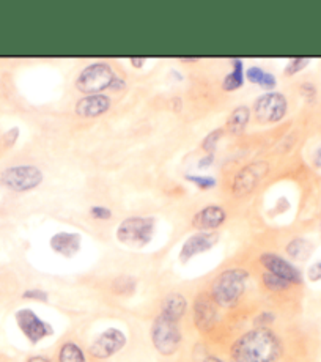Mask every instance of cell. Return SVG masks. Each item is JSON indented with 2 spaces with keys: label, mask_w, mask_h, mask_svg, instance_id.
I'll list each match as a JSON object with an SVG mask.
<instances>
[{
  "label": "cell",
  "mask_w": 321,
  "mask_h": 362,
  "mask_svg": "<svg viewBox=\"0 0 321 362\" xmlns=\"http://www.w3.org/2000/svg\"><path fill=\"white\" fill-rule=\"evenodd\" d=\"M282 354V342L268 328L243 334L230 348L232 362H276Z\"/></svg>",
  "instance_id": "cell-1"
},
{
  "label": "cell",
  "mask_w": 321,
  "mask_h": 362,
  "mask_svg": "<svg viewBox=\"0 0 321 362\" xmlns=\"http://www.w3.org/2000/svg\"><path fill=\"white\" fill-rule=\"evenodd\" d=\"M247 277V271L241 268H230L222 271L213 281L209 295L221 308H233L240 301L244 290H246Z\"/></svg>",
  "instance_id": "cell-2"
},
{
  "label": "cell",
  "mask_w": 321,
  "mask_h": 362,
  "mask_svg": "<svg viewBox=\"0 0 321 362\" xmlns=\"http://www.w3.org/2000/svg\"><path fill=\"white\" fill-rule=\"evenodd\" d=\"M151 342L159 354L165 358L173 356L181 345V329L178 322H173L159 313L151 325Z\"/></svg>",
  "instance_id": "cell-3"
},
{
  "label": "cell",
  "mask_w": 321,
  "mask_h": 362,
  "mask_svg": "<svg viewBox=\"0 0 321 362\" xmlns=\"http://www.w3.org/2000/svg\"><path fill=\"white\" fill-rule=\"evenodd\" d=\"M155 233L153 218H128L120 222L117 228V238L131 247H144L148 245Z\"/></svg>",
  "instance_id": "cell-4"
},
{
  "label": "cell",
  "mask_w": 321,
  "mask_h": 362,
  "mask_svg": "<svg viewBox=\"0 0 321 362\" xmlns=\"http://www.w3.org/2000/svg\"><path fill=\"white\" fill-rule=\"evenodd\" d=\"M115 81L114 69L107 64H92L87 68H83L78 81H76V87L79 92L87 95H98L103 90L110 88L112 82Z\"/></svg>",
  "instance_id": "cell-5"
},
{
  "label": "cell",
  "mask_w": 321,
  "mask_h": 362,
  "mask_svg": "<svg viewBox=\"0 0 321 362\" xmlns=\"http://www.w3.org/2000/svg\"><path fill=\"white\" fill-rule=\"evenodd\" d=\"M0 178L10 189L24 192L37 187L43 181V173L35 165H15L4 170Z\"/></svg>",
  "instance_id": "cell-6"
},
{
  "label": "cell",
  "mask_w": 321,
  "mask_h": 362,
  "mask_svg": "<svg viewBox=\"0 0 321 362\" xmlns=\"http://www.w3.org/2000/svg\"><path fill=\"white\" fill-rule=\"evenodd\" d=\"M15 318L18 328L32 345H37L41 340L54 334L52 326L45 320H41L32 309H19L15 313Z\"/></svg>",
  "instance_id": "cell-7"
},
{
  "label": "cell",
  "mask_w": 321,
  "mask_h": 362,
  "mask_svg": "<svg viewBox=\"0 0 321 362\" xmlns=\"http://www.w3.org/2000/svg\"><path fill=\"white\" fill-rule=\"evenodd\" d=\"M127 345V336L123 331L117 328H109L95 339V342L90 345L88 353L95 359H109L120 353Z\"/></svg>",
  "instance_id": "cell-8"
},
{
  "label": "cell",
  "mask_w": 321,
  "mask_h": 362,
  "mask_svg": "<svg viewBox=\"0 0 321 362\" xmlns=\"http://www.w3.org/2000/svg\"><path fill=\"white\" fill-rule=\"evenodd\" d=\"M268 170H269V165L267 161H257L241 169L235 175L233 185H232V191L235 196L243 197L246 196V194L252 192L257 187V185L267 177Z\"/></svg>",
  "instance_id": "cell-9"
},
{
  "label": "cell",
  "mask_w": 321,
  "mask_h": 362,
  "mask_svg": "<svg viewBox=\"0 0 321 362\" xmlns=\"http://www.w3.org/2000/svg\"><path fill=\"white\" fill-rule=\"evenodd\" d=\"M287 100L285 96L276 92L264 93L255 103V115L260 122L274 123L282 120L287 114Z\"/></svg>",
  "instance_id": "cell-10"
},
{
  "label": "cell",
  "mask_w": 321,
  "mask_h": 362,
  "mask_svg": "<svg viewBox=\"0 0 321 362\" xmlns=\"http://www.w3.org/2000/svg\"><path fill=\"white\" fill-rule=\"evenodd\" d=\"M218 308L209 293H200L194 301V325L202 332H208L218 322Z\"/></svg>",
  "instance_id": "cell-11"
},
{
  "label": "cell",
  "mask_w": 321,
  "mask_h": 362,
  "mask_svg": "<svg viewBox=\"0 0 321 362\" xmlns=\"http://www.w3.org/2000/svg\"><path fill=\"white\" fill-rule=\"evenodd\" d=\"M260 263L263 264L268 273H273L279 277H282V279L290 282L291 285H298L303 282L301 271L293 267L290 262L282 259V257H279L277 254H271V252L263 254L260 257Z\"/></svg>",
  "instance_id": "cell-12"
},
{
  "label": "cell",
  "mask_w": 321,
  "mask_h": 362,
  "mask_svg": "<svg viewBox=\"0 0 321 362\" xmlns=\"http://www.w3.org/2000/svg\"><path fill=\"white\" fill-rule=\"evenodd\" d=\"M219 241V233L218 232H197L192 236H189L185 241L183 247H181L180 252V260L181 263L189 262L194 259L195 255L204 254L206 250L213 249L216 246V243Z\"/></svg>",
  "instance_id": "cell-13"
},
{
  "label": "cell",
  "mask_w": 321,
  "mask_h": 362,
  "mask_svg": "<svg viewBox=\"0 0 321 362\" xmlns=\"http://www.w3.org/2000/svg\"><path fill=\"white\" fill-rule=\"evenodd\" d=\"M227 219L226 211L218 205L205 206L204 210L195 213L192 226L199 228V232H214V228L221 227Z\"/></svg>",
  "instance_id": "cell-14"
},
{
  "label": "cell",
  "mask_w": 321,
  "mask_h": 362,
  "mask_svg": "<svg viewBox=\"0 0 321 362\" xmlns=\"http://www.w3.org/2000/svg\"><path fill=\"white\" fill-rule=\"evenodd\" d=\"M81 241L82 238L79 233L59 232L52 236L49 245H51V249L55 254L65 257V259H71V257L79 252Z\"/></svg>",
  "instance_id": "cell-15"
},
{
  "label": "cell",
  "mask_w": 321,
  "mask_h": 362,
  "mask_svg": "<svg viewBox=\"0 0 321 362\" xmlns=\"http://www.w3.org/2000/svg\"><path fill=\"white\" fill-rule=\"evenodd\" d=\"M110 107V100L104 95H88L76 104V114L81 117H98Z\"/></svg>",
  "instance_id": "cell-16"
},
{
  "label": "cell",
  "mask_w": 321,
  "mask_h": 362,
  "mask_svg": "<svg viewBox=\"0 0 321 362\" xmlns=\"http://www.w3.org/2000/svg\"><path fill=\"white\" fill-rule=\"evenodd\" d=\"M186 310H187L186 298L181 293H170L164 298L159 313H163V315H165L167 318L180 323V320L185 317Z\"/></svg>",
  "instance_id": "cell-17"
},
{
  "label": "cell",
  "mask_w": 321,
  "mask_h": 362,
  "mask_svg": "<svg viewBox=\"0 0 321 362\" xmlns=\"http://www.w3.org/2000/svg\"><path fill=\"white\" fill-rule=\"evenodd\" d=\"M249 118H250L249 107L240 106V107L233 109L227 120L228 131L233 132V134H240V132H243L244 128H246V124L249 123Z\"/></svg>",
  "instance_id": "cell-18"
},
{
  "label": "cell",
  "mask_w": 321,
  "mask_h": 362,
  "mask_svg": "<svg viewBox=\"0 0 321 362\" xmlns=\"http://www.w3.org/2000/svg\"><path fill=\"white\" fill-rule=\"evenodd\" d=\"M59 362H87V358L78 344L65 342L59 350Z\"/></svg>",
  "instance_id": "cell-19"
},
{
  "label": "cell",
  "mask_w": 321,
  "mask_h": 362,
  "mask_svg": "<svg viewBox=\"0 0 321 362\" xmlns=\"http://www.w3.org/2000/svg\"><path fill=\"white\" fill-rule=\"evenodd\" d=\"M312 252V245L307 240L303 238H295L288 243L287 246V254L295 260H307Z\"/></svg>",
  "instance_id": "cell-20"
},
{
  "label": "cell",
  "mask_w": 321,
  "mask_h": 362,
  "mask_svg": "<svg viewBox=\"0 0 321 362\" xmlns=\"http://www.w3.org/2000/svg\"><path fill=\"white\" fill-rule=\"evenodd\" d=\"M137 288V279L132 276H118L112 282V291L120 296H131Z\"/></svg>",
  "instance_id": "cell-21"
},
{
  "label": "cell",
  "mask_w": 321,
  "mask_h": 362,
  "mask_svg": "<svg viewBox=\"0 0 321 362\" xmlns=\"http://www.w3.org/2000/svg\"><path fill=\"white\" fill-rule=\"evenodd\" d=\"M243 62L240 59L233 60V71L227 76L224 82H222V87H224L227 92H233V90L243 86Z\"/></svg>",
  "instance_id": "cell-22"
},
{
  "label": "cell",
  "mask_w": 321,
  "mask_h": 362,
  "mask_svg": "<svg viewBox=\"0 0 321 362\" xmlns=\"http://www.w3.org/2000/svg\"><path fill=\"white\" fill-rule=\"evenodd\" d=\"M262 281H263L264 288H268L269 291H284L291 287L290 282H287L285 279H282V277H279L273 273H268V271H264L263 273Z\"/></svg>",
  "instance_id": "cell-23"
},
{
  "label": "cell",
  "mask_w": 321,
  "mask_h": 362,
  "mask_svg": "<svg viewBox=\"0 0 321 362\" xmlns=\"http://www.w3.org/2000/svg\"><path fill=\"white\" fill-rule=\"evenodd\" d=\"M222 132H224V129H216V131H213V132H209V134L205 137L204 145H202V147H204L205 151L214 153L216 145H218L219 139H221V136H222Z\"/></svg>",
  "instance_id": "cell-24"
},
{
  "label": "cell",
  "mask_w": 321,
  "mask_h": 362,
  "mask_svg": "<svg viewBox=\"0 0 321 362\" xmlns=\"http://www.w3.org/2000/svg\"><path fill=\"white\" fill-rule=\"evenodd\" d=\"M24 299H32V301H40V303H47L49 295L47 291L40 290V288H32V290H25L23 293Z\"/></svg>",
  "instance_id": "cell-25"
},
{
  "label": "cell",
  "mask_w": 321,
  "mask_h": 362,
  "mask_svg": "<svg viewBox=\"0 0 321 362\" xmlns=\"http://www.w3.org/2000/svg\"><path fill=\"white\" fill-rule=\"evenodd\" d=\"M307 64H309V59H293V60H290L287 68H285V73L290 76L296 74L298 71H301L303 68H305Z\"/></svg>",
  "instance_id": "cell-26"
},
{
  "label": "cell",
  "mask_w": 321,
  "mask_h": 362,
  "mask_svg": "<svg viewBox=\"0 0 321 362\" xmlns=\"http://www.w3.org/2000/svg\"><path fill=\"white\" fill-rule=\"evenodd\" d=\"M189 181H192V183L197 185L199 187H202V189H208V187H213L216 186V180L211 178V177H194V175H189L186 177Z\"/></svg>",
  "instance_id": "cell-27"
},
{
  "label": "cell",
  "mask_w": 321,
  "mask_h": 362,
  "mask_svg": "<svg viewBox=\"0 0 321 362\" xmlns=\"http://www.w3.org/2000/svg\"><path fill=\"white\" fill-rule=\"evenodd\" d=\"M264 73L262 68H258V66H250L249 69H247V73H246V76H247V79L252 82V83H258V86H260L262 83V81H263V78H264Z\"/></svg>",
  "instance_id": "cell-28"
},
{
  "label": "cell",
  "mask_w": 321,
  "mask_h": 362,
  "mask_svg": "<svg viewBox=\"0 0 321 362\" xmlns=\"http://www.w3.org/2000/svg\"><path fill=\"white\" fill-rule=\"evenodd\" d=\"M274 320H276V317L273 315V313L263 312L255 318V325H257V328H267V326L273 323Z\"/></svg>",
  "instance_id": "cell-29"
},
{
  "label": "cell",
  "mask_w": 321,
  "mask_h": 362,
  "mask_svg": "<svg viewBox=\"0 0 321 362\" xmlns=\"http://www.w3.org/2000/svg\"><path fill=\"white\" fill-rule=\"evenodd\" d=\"M307 277H309L312 282L321 281V260L312 264V267L309 268V271H307Z\"/></svg>",
  "instance_id": "cell-30"
},
{
  "label": "cell",
  "mask_w": 321,
  "mask_h": 362,
  "mask_svg": "<svg viewBox=\"0 0 321 362\" xmlns=\"http://www.w3.org/2000/svg\"><path fill=\"white\" fill-rule=\"evenodd\" d=\"M90 213H92V216L96 219H109L110 216H112L110 210H107V208L104 206H93L92 210H90Z\"/></svg>",
  "instance_id": "cell-31"
},
{
  "label": "cell",
  "mask_w": 321,
  "mask_h": 362,
  "mask_svg": "<svg viewBox=\"0 0 321 362\" xmlns=\"http://www.w3.org/2000/svg\"><path fill=\"white\" fill-rule=\"evenodd\" d=\"M260 86H262L263 88H267V90L274 88V87H276V79H274V76H273V74H269V73L264 74V78H263V81H262Z\"/></svg>",
  "instance_id": "cell-32"
},
{
  "label": "cell",
  "mask_w": 321,
  "mask_h": 362,
  "mask_svg": "<svg viewBox=\"0 0 321 362\" xmlns=\"http://www.w3.org/2000/svg\"><path fill=\"white\" fill-rule=\"evenodd\" d=\"M18 134H19V129H18V128H13L11 131L6 132V134H5L6 145H13V144H15V141L18 139Z\"/></svg>",
  "instance_id": "cell-33"
},
{
  "label": "cell",
  "mask_w": 321,
  "mask_h": 362,
  "mask_svg": "<svg viewBox=\"0 0 321 362\" xmlns=\"http://www.w3.org/2000/svg\"><path fill=\"white\" fill-rule=\"evenodd\" d=\"M213 159H214L213 153H208V155H206L205 158H202V159H200V167H208L209 164L213 163Z\"/></svg>",
  "instance_id": "cell-34"
},
{
  "label": "cell",
  "mask_w": 321,
  "mask_h": 362,
  "mask_svg": "<svg viewBox=\"0 0 321 362\" xmlns=\"http://www.w3.org/2000/svg\"><path fill=\"white\" fill-rule=\"evenodd\" d=\"M120 87H124V82H123L122 79L115 78V81L112 82V86H110V88H114V90H120Z\"/></svg>",
  "instance_id": "cell-35"
},
{
  "label": "cell",
  "mask_w": 321,
  "mask_h": 362,
  "mask_svg": "<svg viewBox=\"0 0 321 362\" xmlns=\"http://www.w3.org/2000/svg\"><path fill=\"white\" fill-rule=\"evenodd\" d=\"M27 362H52V361L45 358V356H32V358H29V361H27Z\"/></svg>",
  "instance_id": "cell-36"
},
{
  "label": "cell",
  "mask_w": 321,
  "mask_h": 362,
  "mask_svg": "<svg viewBox=\"0 0 321 362\" xmlns=\"http://www.w3.org/2000/svg\"><path fill=\"white\" fill-rule=\"evenodd\" d=\"M204 362H226V361L218 358V356H213V354H208V356H205Z\"/></svg>",
  "instance_id": "cell-37"
},
{
  "label": "cell",
  "mask_w": 321,
  "mask_h": 362,
  "mask_svg": "<svg viewBox=\"0 0 321 362\" xmlns=\"http://www.w3.org/2000/svg\"><path fill=\"white\" fill-rule=\"evenodd\" d=\"M313 163H315V165L321 167V147L315 151V156H313Z\"/></svg>",
  "instance_id": "cell-38"
},
{
  "label": "cell",
  "mask_w": 321,
  "mask_h": 362,
  "mask_svg": "<svg viewBox=\"0 0 321 362\" xmlns=\"http://www.w3.org/2000/svg\"><path fill=\"white\" fill-rule=\"evenodd\" d=\"M131 64L137 68H141L145 64V59H131Z\"/></svg>",
  "instance_id": "cell-39"
}]
</instances>
